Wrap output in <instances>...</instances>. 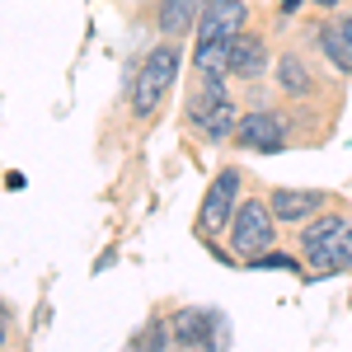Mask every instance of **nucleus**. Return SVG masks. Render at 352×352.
I'll return each instance as SVG.
<instances>
[{"label":"nucleus","mask_w":352,"mask_h":352,"mask_svg":"<svg viewBox=\"0 0 352 352\" xmlns=\"http://www.w3.org/2000/svg\"><path fill=\"white\" fill-rule=\"evenodd\" d=\"M179 66H184V52H179V38H164L160 47L141 56V66L132 71V85H127V104H132L136 122H151L160 113L164 94L179 80Z\"/></svg>","instance_id":"1"},{"label":"nucleus","mask_w":352,"mask_h":352,"mask_svg":"<svg viewBox=\"0 0 352 352\" xmlns=\"http://www.w3.org/2000/svg\"><path fill=\"white\" fill-rule=\"evenodd\" d=\"M300 254L320 272H352V221L343 212H320L300 226ZM305 272V277H320Z\"/></svg>","instance_id":"2"},{"label":"nucleus","mask_w":352,"mask_h":352,"mask_svg":"<svg viewBox=\"0 0 352 352\" xmlns=\"http://www.w3.org/2000/svg\"><path fill=\"white\" fill-rule=\"evenodd\" d=\"M230 80H217V76H202V85L188 94V104H184V118H188V127L202 141H230L235 127H240V104H235V94L226 89Z\"/></svg>","instance_id":"3"},{"label":"nucleus","mask_w":352,"mask_h":352,"mask_svg":"<svg viewBox=\"0 0 352 352\" xmlns=\"http://www.w3.org/2000/svg\"><path fill=\"white\" fill-rule=\"evenodd\" d=\"M240 188H244V174L235 169V164H226L217 179L207 184V192H202V207H197V221H192V230H197V240L212 244L217 235H226L230 230V221H235V212H240Z\"/></svg>","instance_id":"4"},{"label":"nucleus","mask_w":352,"mask_h":352,"mask_svg":"<svg viewBox=\"0 0 352 352\" xmlns=\"http://www.w3.org/2000/svg\"><path fill=\"white\" fill-rule=\"evenodd\" d=\"M277 226H282V221L272 217V207L263 197H244L235 221H230V230H226V235H230V254H235L240 263L258 258L263 249L277 244Z\"/></svg>","instance_id":"5"},{"label":"nucleus","mask_w":352,"mask_h":352,"mask_svg":"<svg viewBox=\"0 0 352 352\" xmlns=\"http://www.w3.org/2000/svg\"><path fill=\"white\" fill-rule=\"evenodd\" d=\"M169 338H174V348L217 352V348L230 343V324H226V315L212 310V305H188V310H174L169 315Z\"/></svg>","instance_id":"6"},{"label":"nucleus","mask_w":352,"mask_h":352,"mask_svg":"<svg viewBox=\"0 0 352 352\" xmlns=\"http://www.w3.org/2000/svg\"><path fill=\"white\" fill-rule=\"evenodd\" d=\"M240 151H258V155H277L292 146V118L277 109H254L240 118V127L230 136Z\"/></svg>","instance_id":"7"},{"label":"nucleus","mask_w":352,"mask_h":352,"mask_svg":"<svg viewBox=\"0 0 352 352\" xmlns=\"http://www.w3.org/2000/svg\"><path fill=\"white\" fill-rule=\"evenodd\" d=\"M249 28V5L244 0H202V14L192 28V43H221V38H240Z\"/></svg>","instance_id":"8"},{"label":"nucleus","mask_w":352,"mask_h":352,"mask_svg":"<svg viewBox=\"0 0 352 352\" xmlns=\"http://www.w3.org/2000/svg\"><path fill=\"white\" fill-rule=\"evenodd\" d=\"M268 207L282 226H305L310 217L329 212V192H320V188H272Z\"/></svg>","instance_id":"9"},{"label":"nucleus","mask_w":352,"mask_h":352,"mask_svg":"<svg viewBox=\"0 0 352 352\" xmlns=\"http://www.w3.org/2000/svg\"><path fill=\"white\" fill-rule=\"evenodd\" d=\"M277 89H282L292 104H305V99L320 94V76H315V66L305 61V52L287 47V52L277 56Z\"/></svg>","instance_id":"10"},{"label":"nucleus","mask_w":352,"mask_h":352,"mask_svg":"<svg viewBox=\"0 0 352 352\" xmlns=\"http://www.w3.org/2000/svg\"><path fill=\"white\" fill-rule=\"evenodd\" d=\"M315 43L329 56V66H338L343 76H352V10L329 14L324 24H320V33H315Z\"/></svg>","instance_id":"11"},{"label":"nucleus","mask_w":352,"mask_h":352,"mask_svg":"<svg viewBox=\"0 0 352 352\" xmlns=\"http://www.w3.org/2000/svg\"><path fill=\"white\" fill-rule=\"evenodd\" d=\"M268 38H258V33H249L244 28L240 38L230 43V80H258V76H268Z\"/></svg>","instance_id":"12"},{"label":"nucleus","mask_w":352,"mask_h":352,"mask_svg":"<svg viewBox=\"0 0 352 352\" xmlns=\"http://www.w3.org/2000/svg\"><path fill=\"white\" fill-rule=\"evenodd\" d=\"M197 14H202V0H160L155 28H160V38H184L197 28Z\"/></svg>","instance_id":"13"},{"label":"nucleus","mask_w":352,"mask_h":352,"mask_svg":"<svg viewBox=\"0 0 352 352\" xmlns=\"http://www.w3.org/2000/svg\"><path fill=\"white\" fill-rule=\"evenodd\" d=\"M230 43H235V38H221V43H197V47H192V71H197V76L230 80Z\"/></svg>","instance_id":"14"},{"label":"nucleus","mask_w":352,"mask_h":352,"mask_svg":"<svg viewBox=\"0 0 352 352\" xmlns=\"http://www.w3.org/2000/svg\"><path fill=\"white\" fill-rule=\"evenodd\" d=\"M244 268H254V272H296V277H305V268H300L292 254H277V249H263L258 258H249Z\"/></svg>","instance_id":"15"},{"label":"nucleus","mask_w":352,"mask_h":352,"mask_svg":"<svg viewBox=\"0 0 352 352\" xmlns=\"http://www.w3.org/2000/svg\"><path fill=\"white\" fill-rule=\"evenodd\" d=\"M10 329H14V320H10V305L0 300V348L10 343Z\"/></svg>","instance_id":"16"},{"label":"nucleus","mask_w":352,"mask_h":352,"mask_svg":"<svg viewBox=\"0 0 352 352\" xmlns=\"http://www.w3.org/2000/svg\"><path fill=\"white\" fill-rule=\"evenodd\" d=\"M277 5H282V14H296V5H300V0H277Z\"/></svg>","instance_id":"17"},{"label":"nucleus","mask_w":352,"mask_h":352,"mask_svg":"<svg viewBox=\"0 0 352 352\" xmlns=\"http://www.w3.org/2000/svg\"><path fill=\"white\" fill-rule=\"evenodd\" d=\"M315 5H320V10H333V5H338V0H315Z\"/></svg>","instance_id":"18"}]
</instances>
